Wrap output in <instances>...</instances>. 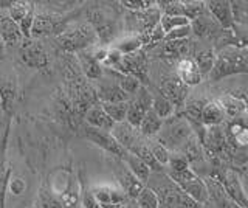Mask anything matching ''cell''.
Segmentation results:
<instances>
[{"mask_svg":"<svg viewBox=\"0 0 248 208\" xmlns=\"http://www.w3.org/2000/svg\"><path fill=\"white\" fill-rule=\"evenodd\" d=\"M113 5L115 3L106 6V3H95V6L87 8V24L95 30L98 42L104 45L115 42L123 32V19Z\"/></svg>","mask_w":248,"mask_h":208,"instance_id":"6da1fadb","label":"cell"},{"mask_svg":"<svg viewBox=\"0 0 248 208\" xmlns=\"http://www.w3.org/2000/svg\"><path fill=\"white\" fill-rule=\"evenodd\" d=\"M248 72L247 64V48L245 47H223L216 53L214 65L209 72L208 78L211 82H217L232 75H240Z\"/></svg>","mask_w":248,"mask_h":208,"instance_id":"7a4b0ae2","label":"cell"},{"mask_svg":"<svg viewBox=\"0 0 248 208\" xmlns=\"http://www.w3.org/2000/svg\"><path fill=\"white\" fill-rule=\"evenodd\" d=\"M56 41L61 45V48L70 53H78L82 50H89L93 45H99L95 30L90 24H70L59 36H56Z\"/></svg>","mask_w":248,"mask_h":208,"instance_id":"3957f363","label":"cell"},{"mask_svg":"<svg viewBox=\"0 0 248 208\" xmlns=\"http://www.w3.org/2000/svg\"><path fill=\"white\" fill-rule=\"evenodd\" d=\"M158 135V144L165 146L168 151H180L182 146L194 135L189 123L183 115H172L168 120H163Z\"/></svg>","mask_w":248,"mask_h":208,"instance_id":"277c9868","label":"cell"},{"mask_svg":"<svg viewBox=\"0 0 248 208\" xmlns=\"http://www.w3.org/2000/svg\"><path fill=\"white\" fill-rule=\"evenodd\" d=\"M160 17L161 14L157 8V5L154 8L143 10V11H124L123 32H126V34L130 36L143 37L147 33H151L160 24Z\"/></svg>","mask_w":248,"mask_h":208,"instance_id":"5b68a950","label":"cell"},{"mask_svg":"<svg viewBox=\"0 0 248 208\" xmlns=\"http://www.w3.org/2000/svg\"><path fill=\"white\" fill-rule=\"evenodd\" d=\"M168 177L172 180L178 188H180L186 196L191 197L194 202L203 205L208 202V191L206 185L200 176H197L191 168L185 171H166Z\"/></svg>","mask_w":248,"mask_h":208,"instance_id":"8992f818","label":"cell"},{"mask_svg":"<svg viewBox=\"0 0 248 208\" xmlns=\"http://www.w3.org/2000/svg\"><path fill=\"white\" fill-rule=\"evenodd\" d=\"M68 24L70 19L65 14L62 16V14L50 11H41L34 14L33 27H31V39L42 36H59Z\"/></svg>","mask_w":248,"mask_h":208,"instance_id":"52a82bcc","label":"cell"},{"mask_svg":"<svg viewBox=\"0 0 248 208\" xmlns=\"http://www.w3.org/2000/svg\"><path fill=\"white\" fill-rule=\"evenodd\" d=\"M217 173H211L209 177H216L219 179L222 187L227 192V196L230 197V200L232 204L239 205L240 208H247L248 207V200H247V192L244 188V183L240 176L237 174V171L231 168H216Z\"/></svg>","mask_w":248,"mask_h":208,"instance_id":"ba28073f","label":"cell"},{"mask_svg":"<svg viewBox=\"0 0 248 208\" xmlns=\"http://www.w3.org/2000/svg\"><path fill=\"white\" fill-rule=\"evenodd\" d=\"M151 106H152V94L147 90V87L141 86L137 94L127 101L126 123L129 126L138 129L144 115L151 111Z\"/></svg>","mask_w":248,"mask_h":208,"instance_id":"9c48e42d","label":"cell"},{"mask_svg":"<svg viewBox=\"0 0 248 208\" xmlns=\"http://www.w3.org/2000/svg\"><path fill=\"white\" fill-rule=\"evenodd\" d=\"M115 70L123 76H134L143 82L147 78V58L144 50L121 56L120 63L115 65Z\"/></svg>","mask_w":248,"mask_h":208,"instance_id":"30bf717a","label":"cell"},{"mask_svg":"<svg viewBox=\"0 0 248 208\" xmlns=\"http://www.w3.org/2000/svg\"><path fill=\"white\" fill-rule=\"evenodd\" d=\"M19 56L22 63L31 68H45L48 65V55L39 41L28 37L19 45Z\"/></svg>","mask_w":248,"mask_h":208,"instance_id":"8fae6325","label":"cell"},{"mask_svg":"<svg viewBox=\"0 0 248 208\" xmlns=\"http://www.w3.org/2000/svg\"><path fill=\"white\" fill-rule=\"evenodd\" d=\"M110 135L115 138L116 143L129 154H135V151L140 146H143L146 143L144 137L138 132V129L129 126L126 121L115 125L113 129L110 130Z\"/></svg>","mask_w":248,"mask_h":208,"instance_id":"7c38bea8","label":"cell"},{"mask_svg":"<svg viewBox=\"0 0 248 208\" xmlns=\"http://www.w3.org/2000/svg\"><path fill=\"white\" fill-rule=\"evenodd\" d=\"M202 146H203V151L211 154L214 157H228L231 148L227 143V138H225V132L222 126H211L205 129V135L203 140H202Z\"/></svg>","mask_w":248,"mask_h":208,"instance_id":"4fadbf2b","label":"cell"},{"mask_svg":"<svg viewBox=\"0 0 248 208\" xmlns=\"http://www.w3.org/2000/svg\"><path fill=\"white\" fill-rule=\"evenodd\" d=\"M92 200L99 208H123L126 204V194L110 185H99L92 190Z\"/></svg>","mask_w":248,"mask_h":208,"instance_id":"5bb4252c","label":"cell"},{"mask_svg":"<svg viewBox=\"0 0 248 208\" xmlns=\"http://www.w3.org/2000/svg\"><path fill=\"white\" fill-rule=\"evenodd\" d=\"M85 135H87V138L90 142H93L96 146H99V148H103L108 154H112V156L118 157L120 160H123V157L127 154L118 143H116V140L110 135V132H106V130H99V129H93V128L87 126V128H85Z\"/></svg>","mask_w":248,"mask_h":208,"instance_id":"9a60e30c","label":"cell"},{"mask_svg":"<svg viewBox=\"0 0 248 208\" xmlns=\"http://www.w3.org/2000/svg\"><path fill=\"white\" fill-rule=\"evenodd\" d=\"M115 176L118 179V183L121 187V191L124 192L126 196L132 197V199H137V196L141 192V190L146 187L143 182H140L137 177L129 171V168L123 163V160L118 161L115 169Z\"/></svg>","mask_w":248,"mask_h":208,"instance_id":"2e32d148","label":"cell"},{"mask_svg":"<svg viewBox=\"0 0 248 208\" xmlns=\"http://www.w3.org/2000/svg\"><path fill=\"white\" fill-rule=\"evenodd\" d=\"M96 95L99 103L103 104H112V103H127L130 96L124 94V90L120 87L118 81L112 82L106 76L99 80V87L96 89Z\"/></svg>","mask_w":248,"mask_h":208,"instance_id":"e0dca14e","label":"cell"},{"mask_svg":"<svg viewBox=\"0 0 248 208\" xmlns=\"http://www.w3.org/2000/svg\"><path fill=\"white\" fill-rule=\"evenodd\" d=\"M206 11L209 13L217 24L220 25L222 30H236L237 27L232 22L231 6L227 0H211V2H205Z\"/></svg>","mask_w":248,"mask_h":208,"instance_id":"ac0fdd59","label":"cell"},{"mask_svg":"<svg viewBox=\"0 0 248 208\" xmlns=\"http://www.w3.org/2000/svg\"><path fill=\"white\" fill-rule=\"evenodd\" d=\"M191 34L197 36L199 39H216V36L222 32L220 25L209 16V13L206 11L205 14L196 17L194 20L189 22Z\"/></svg>","mask_w":248,"mask_h":208,"instance_id":"d6986e66","label":"cell"},{"mask_svg":"<svg viewBox=\"0 0 248 208\" xmlns=\"http://www.w3.org/2000/svg\"><path fill=\"white\" fill-rule=\"evenodd\" d=\"M161 94L168 101L172 104L174 107H180L185 104L186 101V95H188V87L177 78V76H172V78H168L161 82Z\"/></svg>","mask_w":248,"mask_h":208,"instance_id":"ffe728a7","label":"cell"},{"mask_svg":"<svg viewBox=\"0 0 248 208\" xmlns=\"http://www.w3.org/2000/svg\"><path fill=\"white\" fill-rule=\"evenodd\" d=\"M0 39H2L3 45H8V47L20 45L23 41L19 25L10 17L8 11L2 8H0Z\"/></svg>","mask_w":248,"mask_h":208,"instance_id":"44dd1931","label":"cell"},{"mask_svg":"<svg viewBox=\"0 0 248 208\" xmlns=\"http://www.w3.org/2000/svg\"><path fill=\"white\" fill-rule=\"evenodd\" d=\"M78 67L81 68V73L85 80L99 81L104 76V67L99 64V61L93 56V53L89 50L78 51Z\"/></svg>","mask_w":248,"mask_h":208,"instance_id":"7402d4cb","label":"cell"},{"mask_svg":"<svg viewBox=\"0 0 248 208\" xmlns=\"http://www.w3.org/2000/svg\"><path fill=\"white\" fill-rule=\"evenodd\" d=\"M225 138L231 149H245L247 148V126L245 120L240 118H232L227 128L223 129Z\"/></svg>","mask_w":248,"mask_h":208,"instance_id":"603a6c76","label":"cell"},{"mask_svg":"<svg viewBox=\"0 0 248 208\" xmlns=\"http://www.w3.org/2000/svg\"><path fill=\"white\" fill-rule=\"evenodd\" d=\"M191 44L189 39L183 41H163L160 45H157V55L160 58L166 59H183L188 58L191 51Z\"/></svg>","mask_w":248,"mask_h":208,"instance_id":"cb8c5ba5","label":"cell"},{"mask_svg":"<svg viewBox=\"0 0 248 208\" xmlns=\"http://www.w3.org/2000/svg\"><path fill=\"white\" fill-rule=\"evenodd\" d=\"M177 78L180 80L186 87L197 86L203 81V76L199 72L196 63L191 58L178 59L177 63Z\"/></svg>","mask_w":248,"mask_h":208,"instance_id":"d4e9b609","label":"cell"},{"mask_svg":"<svg viewBox=\"0 0 248 208\" xmlns=\"http://www.w3.org/2000/svg\"><path fill=\"white\" fill-rule=\"evenodd\" d=\"M203 182L208 191V202H211L214 208H231L232 202L227 196L219 179H216V177H205Z\"/></svg>","mask_w":248,"mask_h":208,"instance_id":"484cf974","label":"cell"},{"mask_svg":"<svg viewBox=\"0 0 248 208\" xmlns=\"http://www.w3.org/2000/svg\"><path fill=\"white\" fill-rule=\"evenodd\" d=\"M85 117V121H87V125L93 129H99V130H106V132H110L113 129L115 123L108 118V115L104 112V109L101 107V104H95L92 106L90 109L85 111L84 113Z\"/></svg>","mask_w":248,"mask_h":208,"instance_id":"4316f807","label":"cell"},{"mask_svg":"<svg viewBox=\"0 0 248 208\" xmlns=\"http://www.w3.org/2000/svg\"><path fill=\"white\" fill-rule=\"evenodd\" d=\"M217 103H219V106L222 107L225 117H230V118H240L247 109L245 99H240L239 96L231 95V94L219 96Z\"/></svg>","mask_w":248,"mask_h":208,"instance_id":"83f0119b","label":"cell"},{"mask_svg":"<svg viewBox=\"0 0 248 208\" xmlns=\"http://www.w3.org/2000/svg\"><path fill=\"white\" fill-rule=\"evenodd\" d=\"M227 120L225 113L222 111V107L219 106L217 101H206L203 109L200 113V123L205 128H211V126H222L223 121Z\"/></svg>","mask_w":248,"mask_h":208,"instance_id":"f1b7e54d","label":"cell"},{"mask_svg":"<svg viewBox=\"0 0 248 208\" xmlns=\"http://www.w3.org/2000/svg\"><path fill=\"white\" fill-rule=\"evenodd\" d=\"M191 59L196 63L199 72L202 73V76H208L211 68L214 65V61H216V53L213 50V47H200L197 50L192 51V56Z\"/></svg>","mask_w":248,"mask_h":208,"instance_id":"f546056e","label":"cell"},{"mask_svg":"<svg viewBox=\"0 0 248 208\" xmlns=\"http://www.w3.org/2000/svg\"><path fill=\"white\" fill-rule=\"evenodd\" d=\"M112 48H115L121 56H126V55H132V53L141 50L143 42H141V37L140 36L124 34L123 37H118V39L113 42Z\"/></svg>","mask_w":248,"mask_h":208,"instance_id":"4dcf8cb0","label":"cell"},{"mask_svg":"<svg viewBox=\"0 0 248 208\" xmlns=\"http://www.w3.org/2000/svg\"><path fill=\"white\" fill-rule=\"evenodd\" d=\"M123 163L129 168V171L134 174L140 182H143L146 185L147 179H149V176H151V171L141 160H140L137 156H134V154L127 152L126 156L123 157Z\"/></svg>","mask_w":248,"mask_h":208,"instance_id":"1f68e13d","label":"cell"},{"mask_svg":"<svg viewBox=\"0 0 248 208\" xmlns=\"http://www.w3.org/2000/svg\"><path fill=\"white\" fill-rule=\"evenodd\" d=\"M161 125H163V120H160L152 111H149L144 115V118L141 120V123H140L138 132L141 134L144 138L146 137H154V135H157L160 132Z\"/></svg>","mask_w":248,"mask_h":208,"instance_id":"d6a6232c","label":"cell"},{"mask_svg":"<svg viewBox=\"0 0 248 208\" xmlns=\"http://www.w3.org/2000/svg\"><path fill=\"white\" fill-rule=\"evenodd\" d=\"M151 111L157 115L160 120H168L175 113V107L170 104L163 95H155V96H152Z\"/></svg>","mask_w":248,"mask_h":208,"instance_id":"836d02e7","label":"cell"},{"mask_svg":"<svg viewBox=\"0 0 248 208\" xmlns=\"http://www.w3.org/2000/svg\"><path fill=\"white\" fill-rule=\"evenodd\" d=\"M33 10L34 6L31 2H11L10 6H8V14L19 25L22 19H25V16H28Z\"/></svg>","mask_w":248,"mask_h":208,"instance_id":"e575fe53","label":"cell"},{"mask_svg":"<svg viewBox=\"0 0 248 208\" xmlns=\"http://www.w3.org/2000/svg\"><path fill=\"white\" fill-rule=\"evenodd\" d=\"M99 104L104 109V112L108 115V118H110L115 123V125L126 121L127 103H112V104H103V103H99Z\"/></svg>","mask_w":248,"mask_h":208,"instance_id":"d590c367","label":"cell"},{"mask_svg":"<svg viewBox=\"0 0 248 208\" xmlns=\"http://www.w3.org/2000/svg\"><path fill=\"white\" fill-rule=\"evenodd\" d=\"M182 8H183V16L189 22L206 13L205 2H199V0H188V2H182Z\"/></svg>","mask_w":248,"mask_h":208,"instance_id":"8d00e7d4","label":"cell"},{"mask_svg":"<svg viewBox=\"0 0 248 208\" xmlns=\"http://www.w3.org/2000/svg\"><path fill=\"white\" fill-rule=\"evenodd\" d=\"M232 22L234 25L245 27L248 24V3L247 2H230Z\"/></svg>","mask_w":248,"mask_h":208,"instance_id":"74e56055","label":"cell"},{"mask_svg":"<svg viewBox=\"0 0 248 208\" xmlns=\"http://www.w3.org/2000/svg\"><path fill=\"white\" fill-rule=\"evenodd\" d=\"M186 25H189V20L183 16H175V17L174 16H161L160 17V28L163 30L165 34L170 33L172 30L182 28Z\"/></svg>","mask_w":248,"mask_h":208,"instance_id":"f35d334b","label":"cell"},{"mask_svg":"<svg viewBox=\"0 0 248 208\" xmlns=\"http://www.w3.org/2000/svg\"><path fill=\"white\" fill-rule=\"evenodd\" d=\"M135 200H137L138 208H160V200H158L157 194L147 187H144L141 190V192L137 196Z\"/></svg>","mask_w":248,"mask_h":208,"instance_id":"ab89813d","label":"cell"},{"mask_svg":"<svg viewBox=\"0 0 248 208\" xmlns=\"http://www.w3.org/2000/svg\"><path fill=\"white\" fill-rule=\"evenodd\" d=\"M118 84H120V87L124 90V94L129 95L130 98L134 96L137 92L140 90V87L143 86L141 81L134 78V76H123L120 75V78H118Z\"/></svg>","mask_w":248,"mask_h":208,"instance_id":"60d3db41","label":"cell"},{"mask_svg":"<svg viewBox=\"0 0 248 208\" xmlns=\"http://www.w3.org/2000/svg\"><path fill=\"white\" fill-rule=\"evenodd\" d=\"M120 5L124 8V11H143V10H149L154 8L157 2H152V0H123Z\"/></svg>","mask_w":248,"mask_h":208,"instance_id":"b9f144b4","label":"cell"},{"mask_svg":"<svg viewBox=\"0 0 248 208\" xmlns=\"http://www.w3.org/2000/svg\"><path fill=\"white\" fill-rule=\"evenodd\" d=\"M149 148H151L154 159L157 160V163L165 169V166H168V163H169L170 151H168L165 146H161V144H154V146H149Z\"/></svg>","mask_w":248,"mask_h":208,"instance_id":"7bdbcfd3","label":"cell"},{"mask_svg":"<svg viewBox=\"0 0 248 208\" xmlns=\"http://www.w3.org/2000/svg\"><path fill=\"white\" fill-rule=\"evenodd\" d=\"M189 36H191V28L189 25H186L182 28L172 30L170 33L165 34V39L163 41H183V39H188Z\"/></svg>","mask_w":248,"mask_h":208,"instance_id":"ee69618b","label":"cell"},{"mask_svg":"<svg viewBox=\"0 0 248 208\" xmlns=\"http://www.w3.org/2000/svg\"><path fill=\"white\" fill-rule=\"evenodd\" d=\"M42 205H44V208H61L56 199L51 196H46V194L42 196Z\"/></svg>","mask_w":248,"mask_h":208,"instance_id":"f6af8a7d","label":"cell"},{"mask_svg":"<svg viewBox=\"0 0 248 208\" xmlns=\"http://www.w3.org/2000/svg\"><path fill=\"white\" fill-rule=\"evenodd\" d=\"M87 208H99L95 202H93V200H92V197H89L87 199Z\"/></svg>","mask_w":248,"mask_h":208,"instance_id":"bcb514c9","label":"cell"},{"mask_svg":"<svg viewBox=\"0 0 248 208\" xmlns=\"http://www.w3.org/2000/svg\"><path fill=\"white\" fill-rule=\"evenodd\" d=\"M3 55H5V45H3L2 39H0V59L3 58Z\"/></svg>","mask_w":248,"mask_h":208,"instance_id":"7dc6e473","label":"cell"},{"mask_svg":"<svg viewBox=\"0 0 248 208\" xmlns=\"http://www.w3.org/2000/svg\"><path fill=\"white\" fill-rule=\"evenodd\" d=\"M231 208H240V207H239V205H236V204H232V205H231Z\"/></svg>","mask_w":248,"mask_h":208,"instance_id":"c3c4849f","label":"cell"},{"mask_svg":"<svg viewBox=\"0 0 248 208\" xmlns=\"http://www.w3.org/2000/svg\"><path fill=\"white\" fill-rule=\"evenodd\" d=\"M129 208H138L137 205H132V207H129Z\"/></svg>","mask_w":248,"mask_h":208,"instance_id":"681fc988","label":"cell"}]
</instances>
